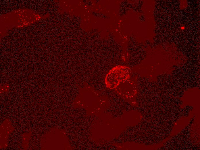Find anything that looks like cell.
<instances>
[{"mask_svg": "<svg viewBox=\"0 0 200 150\" xmlns=\"http://www.w3.org/2000/svg\"><path fill=\"white\" fill-rule=\"evenodd\" d=\"M130 71L129 68L124 66H118L113 68L105 77V82L107 87L114 88L121 82L128 79Z\"/></svg>", "mask_w": 200, "mask_h": 150, "instance_id": "1", "label": "cell"}]
</instances>
